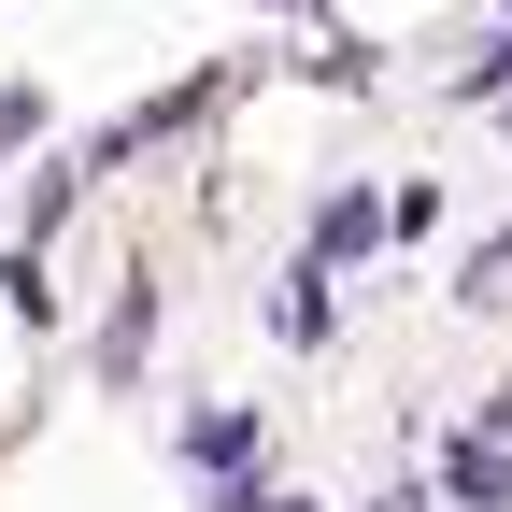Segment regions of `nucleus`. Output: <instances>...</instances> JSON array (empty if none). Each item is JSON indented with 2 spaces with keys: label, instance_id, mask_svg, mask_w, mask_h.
Segmentation results:
<instances>
[{
  "label": "nucleus",
  "instance_id": "1",
  "mask_svg": "<svg viewBox=\"0 0 512 512\" xmlns=\"http://www.w3.org/2000/svg\"><path fill=\"white\" fill-rule=\"evenodd\" d=\"M370 242H384V200H370V185H342V200L313 214V256H299V271H342V256H370Z\"/></svg>",
  "mask_w": 512,
  "mask_h": 512
},
{
  "label": "nucleus",
  "instance_id": "2",
  "mask_svg": "<svg viewBox=\"0 0 512 512\" xmlns=\"http://www.w3.org/2000/svg\"><path fill=\"white\" fill-rule=\"evenodd\" d=\"M441 484H456L470 512H498V498H512V470H498V441H441Z\"/></svg>",
  "mask_w": 512,
  "mask_h": 512
},
{
  "label": "nucleus",
  "instance_id": "3",
  "mask_svg": "<svg viewBox=\"0 0 512 512\" xmlns=\"http://www.w3.org/2000/svg\"><path fill=\"white\" fill-rule=\"evenodd\" d=\"M143 342H157V299L128 285V299H114V328H100V370H143Z\"/></svg>",
  "mask_w": 512,
  "mask_h": 512
},
{
  "label": "nucleus",
  "instance_id": "4",
  "mask_svg": "<svg viewBox=\"0 0 512 512\" xmlns=\"http://www.w3.org/2000/svg\"><path fill=\"white\" fill-rule=\"evenodd\" d=\"M242 441H256L242 413H200V427H185V456H200V470H242Z\"/></svg>",
  "mask_w": 512,
  "mask_h": 512
},
{
  "label": "nucleus",
  "instance_id": "5",
  "mask_svg": "<svg viewBox=\"0 0 512 512\" xmlns=\"http://www.w3.org/2000/svg\"><path fill=\"white\" fill-rule=\"evenodd\" d=\"M370 512H413V498H370Z\"/></svg>",
  "mask_w": 512,
  "mask_h": 512
},
{
  "label": "nucleus",
  "instance_id": "6",
  "mask_svg": "<svg viewBox=\"0 0 512 512\" xmlns=\"http://www.w3.org/2000/svg\"><path fill=\"white\" fill-rule=\"evenodd\" d=\"M271 512H313V498H271Z\"/></svg>",
  "mask_w": 512,
  "mask_h": 512
}]
</instances>
